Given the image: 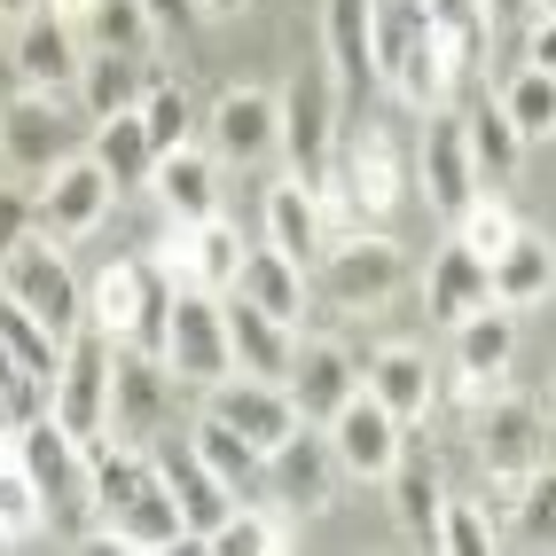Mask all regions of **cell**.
<instances>
[{"label": "cell", "mask_w": 556, "mask_h": 556, "mask_svg": "<svg viewBox=\"0 0 556 556\" xmlns=\"http://www.w3.org/2000/svg\"><path fill=\"white\" fill-rule=\"evenodd\" d=\"M400 197H407V165H400V150H392L377 126H353V134L338 141V157H329V180L314 189L321 219L338 212V204H353V212H368V219H384Z\"/></svg>", "instance_id": "obj_1"}, {"label": "cell", "mask_w": 556, "mask_h": 556, "mask_svg": "<svg viewBox=\"0 0 556 556\" xmlns=\"http://www.w3.org/2000/svg\"><path fill=\"white\" fill-rule=\"evenodd\" d=\"M0 282L16 290V299L40 314V329L55 345H71L87 329V282L71 275V258L55 251V236H24L16 251H9V267H0Z\"/></svg>", "instance_id": "obj_2"}, {"label": "cell", "mask_w": 556, "mask_h": 556, "mask_svg": "<svg viewBox=\"0 0 556 556\" xmlns=\"http://www.w3.org/2000/svg\"><path fill=\"white\" fill-rule=\"evenodd\" d=\"M275 141L290 157V180H306V189H321L329 180V157H338V79L329 71H299L275 110Z\"/></svg>", "instance_id": "obj_3"}, {"label": "cell", "mask_w": 556, "mask_h": 556, "mask_svg": "<svg viewBox=\"0 0 556 556\" xmlns=\"http://www.w3.org/2000/svg\"><path fill=\"white\" fill-rule=\"evenodd\" d=\"M48 416L79 439H102V424H110V338L87 321L79 338L63 345V361H55V377H48Z\"/></svg>", "instance_id": "obj_4"}, {"label": "cell", "mask_w": 556, "mask_h": 556, "mask_svg": "<svg viewBox=\"0 0 556 556\" xmlns=\"http://www.w3.org/2000/svg\"><path fill=\"white\" fill-rule=\"evenodd\" d=\"M165 377H189V384H219V377H236V361H228V321H219V299L212 290H173V314H165Z\"/></svg>", "instance_id": "obj_5"}, {"label": "cell", "mask_w": 556, "mask_h": 556, "mask_svg": "<svg viewBox=\"0 0 556 556\" xmlns=\"http://www.w3.org/2000/svg\"><path fill=\"white\" fill-rule=\"evenodd\" d=\"M79 118H71L63 94H31L16 87L9 102H0V150H9V165H31V173H55L79 157Z\"/></svg>", "instance_id": "obj_6"}, {"label": "cell", "mask_w": 556, "mask_h": 556, "mask_svg": "<svg viewBox=\"0 0 556 556\" xmlns=\"http://www.w3.org/2000/svg\"><path fill=\"white\" fill-rule=\"evenodd\" d=\"M267 486L290 517H329L338 509V455H329L321 424H299L282 447H267Z\"/></svg>", "instance_id": "obj_7"}, {"label": "cell", "mask_w": 556, "mask_h": 556, "mask_svg": "<svg viewBox=\"0 0 556 556\" xmlns=\"http://www.w3.org/2000/svg\"><path fill=\"white\" fill-rule=\"evenodd\" d=\"M407 282V251L392 236H345L321 258V299L329 306H384Z\"/></svg>", "instance_id": "obj_8"}, {"label": "cell", "mask_w": 556, "mask_h": 556, "mask_svg": "<svg viewBox=\"0 0 556 556\" xmlns=\"http://www.w3.org/2000/svg\"><path fill=\"white\" fill-rule=\"evenodd\" d=\"M150 463H157V478H165V494H173V509H180V526H189V541L204 548L219 526L236 517V494L219 486V478L197 463V447L189 439H157L150 447Z\"/></svg>", "instance_id": "obj_9"}, {"label": "cell", "mask_w": 556, "mask_h": 556, "mask_svg": "<svg viewBox=\"0 0 556 556\" xmlns=\"http://www.w3.org/2000/svg\"><path fill=\"white\" fill-rule=\"evenodd\" d=\"M110 197H118V189H110V173L79 150L71 165H55V173H48V189L31 197V219H40L55 243H71V236H94V228H102Z\"/></svg>", "instance_id": "obj_10"}, {"label": "cell", "mask_w": 556, "mask_h": 556, "mask_svg": "<svg viewBox=\"0 0 556 556\" xmlns=\"http://www.w3.org/2000/svg\"><path fill=\"white\" fill-rule=\"evenodd\" d=\"M16 439H24V470H31V486L48 494V517H55V509H71V517H79V502L94 494L87 447H79V439H71L55 416H31Z\"/></svg>", "instance_id": "obj_11"}, {"label": "cell", "mask_w": 556, "mask_h": 556, "mask_svg": "<svg viewBox=\"0 0 556 556\" xmlns=\"http://www.w3.org/2000/svg\"><path fill=\"white\" fill-rule=\"evenodd\" d=\"M165 416V361L141 353L134 338H110V424H118V439L134 447V439H150Z\"/></svg>", "instance_id": "obj_12"}, {"label": "cell", "mask_w": 556, "mask_h": 556, "mask_svg": "<svg viewBox=\"0 0 556 556\" xmlns=\"http://www.w3.org/2000/svg\"><path fill=\"white\" fill-rule=\"evenodd\" d=\"M321 431H329V455H338V470H353V478H384V470L400 463V424L377 407V392H368V384H361Z\"/></svg>", "instance_id": "obj_13"}, {"label": "cell", "mask_w": 556, "mask_h": 556, "mask_svg": "<svg viewBox=\"0 0 556 556\" xmlns=\"http://www.w3.org/2000/svg\"><path fill=\"white\" fill-rule=\"evenodd\" d=\"M204 416L236 424L258 455H267V447H282V439L299 431V407H290V392H282V384H267V377H236V384L219 377V384H212V400H204Z\"/></svg>", "instance_id": "obj_14"}, {"label": "cell", "mask_w": 556, "mask_h": 556, "mask_svg": "<svg viewBox=\"0 0 556 556\" xmlns=\"http://www.w3.org/2000/svg\"><path fill=\"white\" fill-rule=\"evenodd\" d=\"M478 447H486V470L502 478V486H509V478H526V470H541V463H548L541 407L494 392V400H486V424H478Z\"/></svg>", "instance_id": "obj_15"}, {"label": "cell", "mask_w": 556, "mask_h": 556, "mask_svg": "<svg viewBox=\"0 0 556 556\" xmlns=\"http://www.w3.org/2000/svg\"><path fill=\"white\" fill-rule=\"evenodd\" d=\"M219 321H228V361H236V377H267V384H282L290 377V321H275V314H258L251 299H219Z\"/></svg>", "instance_id": "obj_16"}, {"label": "cell", "mask_w": 556, "mask_h": 556, "mask_svg": "<svg viewBox=\"0 0 556 556\" xmlns=\"http://www.w3.org/2000/svg\"><path fill=\"white\" fill-rule=\"evenodd\" d=\"M79 31H71L55 9H31L24 16V40H16V79L31 94H71V79H79Z\"/></svg>", "instance_id": "obj_17"}, {"label": "cell", "mask_w": 556, "mask_h": 556, "mask_svg": "<svg viewBox=\"0 0 556 556\" xmlns=\"http://www.w3.org/2000/svg\"><path fill=\"white\" fill-rule=\"evenodd\" d=\"M455 353H463V400H486L494 392V377L509 368V353H517V306H478V314H463L455 321Z\"/></svg>", "instance_id": "obj_18"}, {"label": "cell", "mask_w": 556, "mask_h": 556, "mask_svg": "<svg viewBox=\"0 0 556 556\" xmlns=\"http://www.w3.org/2000/svg\"><path fill=\"white\" fill-rule=\"evenodd\" d=\"M424 197L439 204V212H463L470 197H478V173H470V141H463V118L455 110H424Z\"/></svg>", "instance_id": "obj_19"}, {"label": "cell", "mask_w": 556, "mask_h": 556, "mask_svg": "<svg viewBox=\"0 0 556 556\" xmlns=\"http://www.w3.org/2000/svg\"><path fill=\"white\" fill-rule=\"evenodd\" d=\"M282 392H290V407H299V424H329L361 384H353V361L338 345H299V353H290Z\"/></svg>", "instance_id": "obj_20"}, {"label": "cell", "mask_w": 556, "mask_h": 556, "mask_svg": "<svg viewBox=\"0 0 556 556\" xmlns=\"http://www.w3.org/2000/svg\"><path fill=\"white\" fill-rule=\"evenodd\" d=\"M212 150L228 165H251L258 150H275V102L258 87H228L212 102Z\"/></svg>", "instance_id": "obj_21"}, {"label": "cell", "mask_w": 556, "mask_h": 556, "mask_svg": "<svg viewBox=\"0 0 556 556\" xmlns=\"http://www.w3.org/2000/svg\"><path fill=\"white\" fill-rule=\"evenodd\" d=\"M267 236H275V251L299 275L321 267V204H314L306 180H275V189H267Z\"/></svg>", "instance_id": "obj_22"}, {"label": "cell", "mask_w": 556, "mask_h": 556, "mask_svg": "<svg viewBox=\"0 0 556 556\" xmlns=\"http://www.w3.org/2000/svg\"><path fill=\"white\" fill-rule=\"evenodd\" d=\"M189 447H197V463H204V470H212V478H219V486H228L236 502L267 486V455H258V447H251V439H243L236 424H219V416H197V439H189Z\"/></svg>", "instance_id": "obj_23"}, {"label": "cell", "mask_w": 556, "mask_h": 556, "mask_svg": "<svg viewBox=\"0 0 556 556\" xmlns=\"http://www.w3.org/2000/svg\"><path fill=\"white\" fill-rule=\"evenodd\" d=\"M368 392H377V407L392 424H416L431 407V361L416 345H384L377 361H368Z\"/></svg>", "instance_id": "obj_24"}, {"label": "cell", "mask_w": 556, "mask_h": 556, "mask_svg": "<svg viewBox=\"0 0 556 556\" xmlns=\"http://www.w3.org/2000/svg\"><path fill=\"white\" fill-rule=\"evenodd\" d=\"M94 165L110 173V189H141V180H150V165H157V141H150V126H141V110H118V118H102L94 134Z\"/></svg>", "instance_id": "obj_25"}, {"label": "cell", "mask_w": 556, "mask_h": 556, "mask_svg": "<svg viewBox=\"0 0 556 556\" xmlns=\"http://www.w3.org/2000/svg\"><path fill=\"white\" fill-rule=\"evenodd\" d=\"M236 299H251L258 314H275V321H299V314H306V275L290 267L275 243H267V251H243V267H236Z\"/></svg>", "instance_id": "obj_26"}, {"label": "cell", "mask_w": 556, "mask_h": 556, "mask_svg": "<svg viewBox=\"0 0 556 556\" xmlns=\"http://www.w3.org/2000/svg\"><path fill=\"white\" fill-rule=\"evenodd\" d=\"M79 87H87V110H94V118H118V110H141V102H150L157 63H150V55H102V48H94V63L79 71Z\"/></svg>", "instance_id": "obj_27"}, {"label": "cell", "mask_w": 556, "mask_h": 556, "mask_svg": "<svg viewBox=\"0 0 556 556\" xmlns=\"http://www.w3.org/2000/svg\"><path fill=\"white\" fill-rule=\"evenodd\" d=\"M368 9L377 0H321V40H329V79L368 87L377 63H368Z\"/></svg>", "instance_id": "obj_28"}, {"label": "cell", "mask_w": 556, "mask_h": 556, "mask_svg": "<svg viewBox=\"0 0 556 556\" xmlns=\"http://www.w3.org/2000/svg\"><path fill=\"white\" fill-rule=\"evenodd\" d=\"M486 299H494V306H533V299H548V243H541V236H509V243L486 258Z\"/></svg>", "instance_id": "obj_29"}, {"label": "cell", "mask_w": 556, "mask_h": 556, "mask_svg": "<svg viewBox=\"0 0 556 556\" xmlns=\"http://www.w3.org/2000/svg\"><path fill=\"white\" fill-rule=\"evenodd\" d=\"M141 282H150V258H110V267L87 282V321L102 329V338H134Z\"/></svg>", "instance_id": "obj_30"}, {"label": "cell", "mask_w": 556, "mask_h": 556, "mask_svg": "<svg viewBox=\"0 0 556 556\" xmlns=\"http://www.w3.org/2000/svg\"><path fill=\"white\" fill-rule=\"evenodd\" d=\"M0 526H9V541H31L48 526V494L31 486V470H24V439L0 424Z\"/></svg>", "instance_id": "obj_31"}, {"label": "cell", "mask_w": 556, "mask_h": 556, "mask_svg": "<svg viewBox=\"0 0 556 556\" xmlns=\"http://www.w3.org/2000/svg\"><path fill=\"white\" fill-rule=\"evenodd\" d=\"M150 180H157V197H165L180 219H204V212H219V197H212V157L197 150V141L165 150V157L150 165Z\"/></svg>", "instance_id": "obj_32"}, {"label": "cell", "mask_w": 556, "mask_h": 556, "mask_svg": "<svg viewBox=\"0 0 556 556\" xmlns=\"http://www.w3.org/2000/svg\"><path fill=\"white\" fill-rule=\"evenodd\" d=\"M431 314L439 321H463V314H478V306H486V258H470L463 243H447V251H439L431 258Z\"/></svg>", "instance_id": "obj_33"}, {"label": "cell", "mask_w": 556, "mask_h": 556, "mask_svg": "<svg viewBox=\"0 0 556 556\" xmlns=\"http://www.w3.org/2000/svg\"><path fill=\"white\" fill-rule=\"evenodd\" d=\"M243 251H251V243H243V236H236L219 212L189 219V282H197V290H236Z\"/></svg>", "instance_id": "obj_34"}, {"label": "cell", "mask_w": 556, "mask_h": 556, "mask_svg": "<svg viewBox=\"0 0 556 556\" xmlns=\"http://www.w3.org/2000/svg\"><path fill=\"white\" fill-rule=\"evenodd\" d=\"M463 141H470V173H478V180H509L517 157H526V141H517V126L494 110V94L463 118Z\"/></svg>", "instance_id": "obj_35"}, {"label": "cell", "mask_w": 556, "mask_h": 556, "mask_svg": "<svg viewBox=\"0 0 556 556\" xmlns=\"http://www.w3.org/2000/svg\"><path fill=\"white\" fill-rule=\"evenodd\" d=\"M494 110L517 126V141H541L556 126V79H548V71H502Z\"/></svg>", "instance_id": "obj_36"}, {"label": "cell", "mask_w": 556, "mask_h": 556, "mask_svg": "<svg viewBox=\"0 0 556 556\" xmlns=\"http://www.w3.org/2000/svg\"><path fill=\"white\" fill-rule=\"evenodd\" d=\"M384 486H392V502H400L407 541H416V548H439V486H431V470L400 455V463L384 470Z\"/></svg>", "instance_id": "obj_37"}, {"label": "cell", "mask_w": 556, "mask_h": 556, "mask_svg": "<svg viewBox=\"0 0 556 556\" xmlns=\"http://www.w3.org/2000/svg\"><path fill=\"white\" fill-rule=\"evenodd\" d=\"M0 345H9L24 368H31V377H55V361H63V345L48 338V329H40V314H31L24 299H16V290H0Z\"/></svg>", "instance_id": "obj_38"}, {"label": "cell", "mask_w": 556, "mask_h": 556, "mask_svg": "<svg viewBox=\"0 0 556 556\" xmlns=\"http://www.w3.org/2000/svg\"><path fill=\"white\" fill-rule=\"evenodd\" d=\"M509 236H526V228H517V212H509L502 197H470V204L455 212V243H463L470 258H494Z\"/></svg>", "instance_id": "obj_39"}, {"label": "cell", "mask_w": 556, "mask_h": 556, "mask_svg": "<svg viewBox=\"0 0 556 556\" xmlns=\"http://www.w3.org/2000/svg\"><path fill=\"white\" fill-rule=\"evenodd\" d=\"M79 31H94L102 55H141V48H150V16H141V0H94V16Z\"/></svg>", "instance_id": "obj_40"}, {"label": "cell", "mask_w": 556, "mask_h": 556, "mask_svg": "<svg viewBox=\"0 0 556 556\" xmlns=\"http://www.w3.org/2000/svg\"><path fill=\"white\" fill-rule=\"evenodd\" d=\"M290 541H299V533H290L282 517H243V509H236L204 548H212V556H275V548H290Z\"/></svg>", "instance_id": "obj_41"}, {"label": "cell", "mask_w": 556, "mask_h": 556, "mask_svg": "<svg viewBox=\"0 0 556 556\" xmlns=\"http://www.w3.org/2000/svg\"><path fill=\"white\" fill-rule=\"evenodd\" d=\"M439 548H455V556H486L502 548V526L478 502H439Z\"/></svg>", "instance_id": "obj_42"}, {"label": "cell", "mask_w": 556, "mask_h": 556, "mask_svg": "<svg viewBox=\"0 0 556 556\" xmlns=\"http://www.w3.org/2000/svg\"><path fill=\"white\" fill-rule=\"evenodd\" d=\"M40 400H48V384L31 377V368H24L9 345H0V424H9V431H24L31 416H40Z\"/></svg>", "instance_id": "obj_43"}, {"label": "cell", "mask_w": 556, "mask_h": 556, "mask_svg": "<svg viewBox=\"0 0 556 556\" xmlns=\"http://www.w3.org/2000/svg\"><path fill=\"white\" fill-rule=\"evenodd\" d=\"M141 126H150L157 157H165V150H180V141H189V94H180L173 79H157V87H150V102H141Z\"/></svg>", "instance_id": "obj_44"}, {"label": "cell", "mask_w": 556, "mask_h": 556, "mask_svg": "<svg viewBox=\"0 0 556 556\" xmlns=\"http://www.w3.org/2000/svg\"><path fill=\"white\" fill-rule=\"evenodd\" d=\"M31 236V197H16V189H0V267H9V251Z\"/></svg>", "instance_id": "obj_45"}, {"label": "cell", "mask_w": 556, "mask_h": 556, "mask_svg": "<svg viewBox=\"0 0 556 556\" xmlns=\"http://www.w3.org/2000/svg\"><path fill=\"white\" fill-rule=\"evenodd\" d=\"M141 16H150V31H189L197 0H141Z\"/></svg>", "instance_id": "obj_46"}, {"label": "cell", "mask_w": 556, "mask_h": 556, "mask_svg": "<svg viewBox=\"0 0 556 556\" xmlns=\"http://www.w3.org/2000/svg\"><path fill=\"white\" fill-rule=\"evenodd\" d=\"M40 9H55V16H63V24H71V31H79V24H87V16H94V0H40Z\"/></svg>", "instance_id": "obj_47"}, {"label": "cell", "mask_w": 556, "mask_h": 556, "mask_svg": "<svg viewBox=\"0 0 556 556\" xmlns=\"http://www.w3.org/2000/svg\"><path fill=\"white\" fill-rule=\"evenodd\" d=\"M243 0H197V16H236Z\"/></svg>", "instance_id": "obj_48"}, {"label": "cell", "mask_w": 556, "mask_h": 556, "mask_svg": "<svg viewBox=\"0 0 556 556\" xmlns=\"http://www.w3.org/2000/svg\"><path fill=\"white\" fill-rule=\"evenodd\" d=\"M9 9H24V16H31V9H40V0H0V16H9Z\"/></svg>", "instance_id": "obj_49"}, {"label": "cell", "mask_w": 556, "mask_h": 556, "mask_svg": "<svg viewBox=\"0 0 556 556\" xmlns=\"http://www.w3.org/2000/svg\"><path fill=\"white\" fill-rule=\"evenodd\" d=\"M0 548H9V526H0Z\"/></svg>", "instance_id": "obj_50"}, {"label": "cell", "mask_w": 556, "mask_h": 556, "mask_svg": "<svg viewBox=\"0 0 556 556\" xmlns=\"http://www.w3.org/2000/svg\"><path fill=\"white\" fill-rule=\"evenodd\" d=\"M0 102H9V94H0Z\"/></svg>", "instance_id": "obj_51"}]
</instances>
